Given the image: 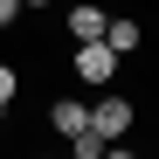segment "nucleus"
Segmentation results:
<instances>
[{"instance_id": "1", "label": "nucleus", "mask_w": 159, "mask_h": 159, "mask_svg": "<svg viewBox=\"0 0 159 159\" xmlns=\"http://www.w3.org/2000/svg\"><path fill=\"white\" fill-rule=\"evenodd\" d=\"M131 125H139V111H131L125 90H104V97L90 104V131H97L104 145H111V139H131Z\"/></svg>"}, {"instance_id": "2", "label": "nucleus", "mask_w": 159, "mask_h": 159, "mask_svg": "<svg viewBox=\"0 0 159 159\" xmlns=\"http://www.w3.org/2000/svg\"><path fill=\"white\" fill-rule=\"evenodd\" d=\"M111 76H118V56L104 42H76V83H90V90H111Z\"/></svg>"}, {"instance_id": "3", "label": "nucleus", "mask_w": 159, "mask_h": 159, "mask_svg": "<svg viewBox=\"0 0 159 159\" xmlns=\"http://www.w3.org/2000/svg\"><path fill=\"white\" fill-rule=\"evenodd\" d=\"M104 48H111V56L125 62V56H139V48H145V28H139V21H131V14H111V21H104V35H97Z\"/></svg>"}, {"instance_id": "4", "label": "nucleus", "mask_w": 159, "mask_h": 159, "mask_svg": "<svg viewBox=\"0 0 159 159\" xmlns=\"http://www.w3.org/2000/svg\"><path fill=\"white\" fill-rule=\"evenodd\" d=\"M48 131H62V139L90 131V104H76V97H56V104H48Z\"/></svg>"}, {"instance_id": "5", "label": "nucleus", "mask_w": 159, "mask_h": 159, "mask_svg": "<svg viewBox=\"0 0 159 159\" xmlns=\"http://www.w3.org/2000/svg\"><path fill=\"white\" fill-rule=\"evenodd\" d=\"M104 21H111V14L90 7V0H83V7H69V42H97V35H104Z\"/></svg>"}, {"instance_id": "6", "label": "nucleus", "mask_w": 159, "mask_h": 159, "mask_svg": "<svg viewBox=\"0 0 159 159\" xmlns=\"http://www.w3.org/2000/svg\"><path fill=\"white\" fill-rule=\"evenodd\" d=\"M14 97H21V69H14V62H0V104H14Z\"/></svg>"}, {"instance_id": "7", "label": "nucleus", "mask_w": 159, "mask_h": 159, "mask_svg": "<svg viewBox=\"0 0 159 159\" xmlns=\"http://www.w3.org/2000/svg\"><path fill=\"white\" fill-rule=\"evenodd\" d=\"M21 21V0H0V28H14Z\"/></svg>"}, {"instance_id": "8", "label": "nucleus", "mask_w": 159, "mask_h": 159, "mask_svg": "<svg viewBox=\"0 0 159 159\" xmlns=\"http://www.w3.org/2000/svg\"><path fill=\"white\" fill-rule=\"evenodd\" d=\"M97 159H131V145H125V139H111V145H104Z\"/></svg>"}, {"instance_id": "9", "label": "nucleus", "mask_w": 159, "mask_h": 159, "mask_svg": "<svg viewBox=\"0 0 159 159\" xmlns=\"http://www.w3.org/2000/svg\"><path fill=\"white\" fill-rule=\"evenodd\" d=\"M21 7H48V0H21Z\"/></svg>"}]
</instances>
